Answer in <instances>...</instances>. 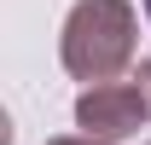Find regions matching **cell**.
<instances>
[{
    "mask_svg": "<svg viewBox=\"0 0 151 145\" xmlns=\"http://www.w3.org/2000/svg\"><path fill=\"white\" fill-rule=\"evenodd\" d=\"M47 145H111V139H93V134H70V139H47Z\"/></svg>",
    "mask_w": 151,
    "mask_h": 145,
    "instance_id": "4",
    "label": "cell"
},
{
    "mask_svg": "<svg viewBox=\"0 0 151 145\" xmlns=\"http://www.w3.org/2000/svg\"><path fill=\"white\" fill-rule=\"evenodd\" d=\"M145 18H151V0H145Z\"/></svg>",
    "mask_w": 151,
    "mask_h": 145,
    "instance_id": "5",
    "label": "cell"
},
{
    "mask_svg": "<svg viewBox=\"0 0 151 145\" xmlns=\"http://www.w3.org/2000/svg\"><path fill=\"white\" fill-rule=\"evenodd\" d=\"M134 35H139V18L128 0H76L64 18V35H58L64 70L87 87L116 81L134 64Z\"/></svg>",
    "mask_w": 151,
    "mask_h": 145,
    "instance_id": "1",
    "label": "cell"
},
{
    "mask_svg": "<svg viewBox=\"0 0 151 145\" xmlns=\"http://www.w3.org/2000/svg\"><path fill=\"white\" fill-rule=\"evenodd\" d=\"M134 93H139V105H145V122H151V58H139V70H134Z\"/></svg>",
    "mask_w": 151,
    "mask_h": 145,
    "instance_id": "3",
    "label": "cell"
},
{
    "mask_svg": "<svg viewBox=\"0 0 151 145\" xmlns=\"http://www.w3.org/2000/svg\"><path fill=\"white\" fill-rule=\"evenodd\" d=\"M139 122H145V105H139L134 81H99L76 99V128L93 139H128Z\"/></svg>",
    "mask_w": 151,
    "mask_h": 145,
    "instance_id": "2",
    "label": "cell"
}]
</instances>
